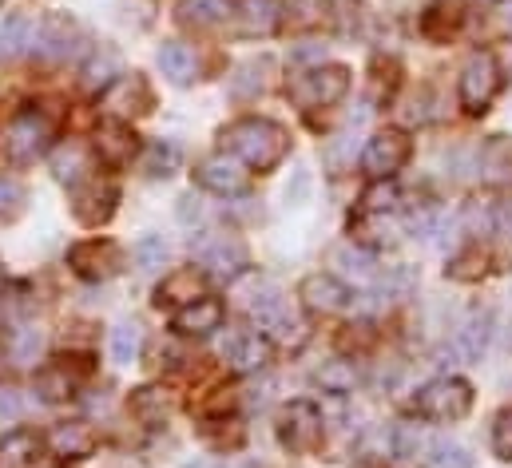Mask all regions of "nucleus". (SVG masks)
Segmentation results:
<instances>
[{"label": "nucleus", "mask_w": 512, "mask_h": 468, "mask_svg": "<svg viewBox=\"0 0 512 468\" xmlns=\"http://www.w3.org/2000/svg\"><path fill=\"white\" fill-rule=\"evenodd\" d=\"M32 20H24V16H8V20H0V60H12V56H20L28 44H32Z\"/></svg>", "instance_id": "obj_29"}, {"label": "nucleus", "mask_w": 512, "mask_h": 468, "mask_svg": "<svg viewBox=\"0 0 512 468\" xmlns=\"http://www.w3.org/2000/svg\"><path fill=\"white\" fill-rule=\"evenodd\" d=\"M56 179L60 183H84L92 171H96V155H92V147H84V143H68L60 155H56Z\"/></svg>", "instance_id": "obj_21"}, {"label": "nucleus", "mask_w": 512, "mask_h": 468, "mask_svg": "<svg viewBox=\"0 0 512 468\" xmlns=\"http://www.w3.org/2000/svg\"><path fill=\"white\" fill-rule=\"evenodd\" d=\"M465 227L473 234H489L497 227V211H493V203H469L465 207Z\"/></svg>", "instance_id": "obj_39"}, {"label": "nucleus", "mask_w": 512, "mask_h": 468, "mask_svg": "<svg viewBox=\"0 0 512 468\" xmlns=\"http://www.w3.org/2000/svg\"><path fill=\"white\" fill-rule=\"evenodd\" d=\"M362 203H366V211H374V215L393 211V207H397V187H393L389 179H374V187L362 195Z\"/></svg>", "instance_id": "obj_37"}, {"label": "nucleus", "mask_w": 512, "mask_h": 468, "mask_svg": "<svg viewBox=\"0 0 512 468\" xmlns=\"http://www.w3.org/2000/svg\"><path fill=\"white\" fill-rule=\"evenodd\" d=\"M143 167H147L151 175H175V171L183 167V147L171 143V139H155V143L147 147Z\"/></svg>", "instance_id": "obj_30"}, {"label": "nucleus", "mask_w": 512, "mask_h": 468, "mask_svg": "<svg viewBox=\"0 0 512 468\" xmlns=\"http://www.w3.org/2000/svg\"><path fill=\"white\" fill-rule=\"evenodd\" d=\"M68 266L80 274V278H92V282H104V278H116L124 270V246L112 242V238H88V242H76L68 250Z\"/></svg>", "instance_id": "obj_6"}, {"label": "nucleus", "mask_w": 512, "mask_h": 468, "mask_svg": "<svg viewBox=\"0 0 512 468\" xmlns=\"http://www.w3.org/2000/svg\"><path fill=\"white\" fill-rule=\"evenodd\" d=\"M175 215H179V223H187V227H191V223H199V219H203V207H199V199H195V195H183Z\"/></svg>", "instance_id": "obj_45"}, {"label": "nucleus", "mask_w": 512, "mask_h": 468, "mask_svg": "<svg viewBox=\"0 0 512 468\" xmlns=\"http://www.w3.org/2000/svg\"><path fill=\"white\" fill-rule=\"evenodd\" d=\"M425 468H473V457L461 441H433Z\"/></svg>", "instance_id": "obj_31"}, {"label": "nucleus", "mask_w": 512, "mask_h": 468, "mask_svg": "<svg viewBox=\"0 0 512 468\" xmlns=\"http://www.w3.org/2000/svg\"><path fill=\"white\" fill-rule=\"evenodd\" d=\"M16 413H20V401H16L12 393H0V417H4V421H12Z\"/></svg>", "instance_id": "obj_46"}, {"label": "nucleus", "mask_w": 512, "mask_h": 468, "mask_svg": "<svg viewBox=\"0 0 512 468\" xmlns=\"http://www.w3.org/2000/svg\"><path fill=\"white\" fill-rule=\"evenodd\" d=\"M417 449H421V433H417V425L401 421V425L393 429V453H397V457H417Z\"/></svg>", "instance_id": "obj_41"}, {"label": "nucleus", "mask_w": 512, "mask_h": 468, "mask_svg": "<svg viewBox=\"0 0 512 468\" xmlns=\"http://www.w3.org/2000/svg\"><path fill=\"white\" fill-rule=\"evenodd\" d=\"M473 409V389L461 377H437L417 393V413L429 421H461Z\"/></svg>", "instance_id": "obj_2"}, {"label": "nucleus", "mask_w": 512, "mask_h": 468, "mask_svg": "<svg viewBox=\"0 0 512 468\" xmlns=\"http://www.w3.org/2000/svg\"><path fill=\"white\" fill-rule=\"evenodd\" d=\"M183 468H223V465H215V461H203V457H199V461H187Z\"/></svg>", "instance_id": "obj_47"}, {"label": "nucleus", "mask_w": 512, "mask_h": 468, "mask_svg": "<svg viewBox=\"0 0 512 468\" xmlns=\"http://www.w3.org/2000/svg\"><path fill=\"white\" fill-rule=\"evenodd\" d=\"M159 68H163V76H167L171 84H179V88H187V84L195 80V72H199L195 52H191L187 44H179V40H171V44L159 48Z\"/></svg>", "instance_id": "obj_20"}, {"label": "nucleus", "mask_w": 512, "mask_h": 468, "mask_svg": "<svg viewBox=\"0 0 512 468\" xmlns=\"http://www.w3.org/2000/svg\"><path fill=\"white\" fill-rule=\"evenodd\" d=\"M413 290H417V270L413 266H389L385 278H378V294H370V298H378V306H385V302H405Z\"/></svg>", "instance_id": "obj_26"}, {"label": "nucleus", "mask_w": 512, "mask_h": 468, "mask_svg": "<svg viewBox=\"0 0 512 468\" xmlns=\"http://www.w3.org/2000/svg\"><path fill=\"white\" fill-rule=\"evenodd\" d=\"M72 32H76V24H72L68 16H44L40 28L32 32V48H36L40 56H48V60L68 56V48H72V44H68Z\"/></svg>", "instance_id": "obj_17"}, {"label": "nucleus", "mask_w": 512, "mask_h": 468, "mask_svg": "<svg viewBox=\"0 0 512 468\" xmlns=\"http://www.w3.org/2000/svg\"><path fill=\"white\" fill-rule=\"evenodd\" d=\"M489 334H493V314L489 310H473L461 326H457V334H453V350L461 353L465 361H477L485 346H489Z\"/></svg>", "instance_id": "obj_15"}, {"label": "nucleus", "mask_w": 512, "mask_h": 468, "mask_svg": "<svg viewBox=\"0 0 512 468\" xmlns=\"http://www.w3.org/2000/svg\"><path fill=\"white\" fill-rule=\"evenodd\" d=\"M314 381L322 385V393L346 397V393H354V389H358V365H354V361H346V357H334V361H326V365L314 373Z\"/></svg>", "instance_id": "obj_24"}, {"label": "nucleus", "mask_w": 512, "mask_h": 468, "mask_svg": "<svg viewBox=\"0 0 512 468\" xmlns=\"http://www.w3.org/2000/svg\"><path fill=\"white\" fill-rule=\"evenodd\" d=\"M278 437L290 453H314L322 445V413L314 401H290L278 421Z\"/></svg>", "instance_id": "obj_7"}, {"label": "nucleus", "mask_w": 512, "mask_h": 468, "mask_svg": "<svg viewBox=\"0 0 512 468\" xmlns=\"http://www.w3.org/2000/svg\"><path fill=\"white\" fill-rule=\"evenodd\" d=\"M40 346H44V334H40V330H20V334L12 338V357H16L20 365H32V361L40 357Z\"/></svg>", "instance_id": "obj_38"}, {"label": "nucleus", "mask_w": 512, "mask_h": 468, "mask_svg": "<svg viewBox=\"0 0 512 468\" xmlns=\"http://www.w3.org/2000/svg\"><path fill=\"white\" fill-rule=\"evenodd\" d=\"M120 76H124L120 56H116L112 48H100V52L84 64V80H80V84H84V92H92V96H96V92H108Z\"/></svg>", "instance_id": "obj_19"}, {"label": "nucleus", "mask_w": 512, "mask_h": 468, "mask_svg": "<svg viewBox=\"0 0 512 468\" xmlns=\"http://www.w3.org/2000/svg\"><path fill=\"white\" fill-rule=\"evenodd\" d=\"M223 318H227L223 302H219V298H211V294H203V298H195L191 306L175 310L171 326H175L179 334H187V338H207V334H215V330L223 326Z\"/></svg>", "instance_id": "obj_12"}, {"label": "nucleus", "mask_w": 512, "mask_h": 468, "mask_svg": "<svg viewBox=\"0 0 512 468\" xmlns=\"http://www.w3.org/2000/svg\"><path fill=\"white\" fill-rule=\"evenodd\" d=\"M48 449H52V457H60V461H84V457L96 453V433H92L88 421H64V425L52 429Z\"/></svg>", "instance_id": "obj_13"}, {"label": "nucleus", "mask_w": 512, "mask_h": 468, "mask_svg": "<svg viewBox=\"0 0 512 468\" xmlns=\"http://www.w3.org/2000/svg\"><path fill=\"white\" fill-rule=\"evenodd\" d=\"M223 361H231V369H239V373H258L270 361V342L262 334L239 330L223 342Z\"/></svg>", "instance_id": "obj_14"}, {"label": "nucleus", "mask_w": 512, "mask_h": 468, "mask_svg": "<svg viewBox=\"0 0 512 468\" xmlns=\"http://www.w3.org/2000/svg\"><path fill=\"white\" fill-rule=\"evenodd\" d=\"M298 4H302L298 24H322L330 16V0H298Z\"/></svg>", "instance_id": "obj_44"}, {"label": "nucleus", "mask_w": 512, "mask_h": 468, "mask_svg": "<svg viewBox=\"0 0 512 468\" xmlns=\"http://www.w3.org/2000/svg\"><path fill=\"white\" fill-rule=\"evenodd\" d=\"M334 262H338L350 278H358V282H370V278H374V258H370L366 250H358V246H338V250H334Z\"/></svg>", "instance_id": "obj_34"}, {"label": "nucleus", "mask_w": 512, "mask_h": 468, "mask_svg": "<svg viewBox=\"0 0 512 468\" xmlns=\"http://www.w3.org/2000/svg\"><path fill=\"white\" fill-rule=\"evenodd\" d=\"M239 28L247 36H274L282 24V4L278 0H239Z\"/></svg>", "instance_id": "obj_16"}, {"label": "nucleus", "mask_w": 512, "mask_h": 468, "mask_svg": "<svg viewBox=\"0 0 512 468\" xmlns=\"http://www.w3.org/2000/svg\"><path fill=\"white\" fill-rule=\"evenodd\" d=\"M481 179L485 183H509L512 179V143L509 139H501V135H493L485 147H481Z\"/></svg>", "instance_id": "obj_23"}, {"label": "nucleus", "mask_w": 512, "mask_h": 468, "mask_svg": "<svg viewBox=\"0 0 512 468\" xmlns=\"http://www.w3.org/2000/svg\"><path fill=\"white\" fill-rule=\"evenodd\" d=\"M0 4H4V0H0Z\"/></svg>", "instance_id": "obj_50"}, {"label": "nucleus", "mask_w": 512, "mask_h": 468, "mask_svg": "<svg viewBox=\"0 0 512 468\" xmlns=\"http://www.w3.org/2000/svg\"><path fill=\"white\" fill-rule=\"evenodd\" d=\"M445 274H449V278H457V282H473V278H481V274H485V254H481V250H469V254L453 258Z\"/></svg>", "instance_id": "obj_36"}, {"label": "nucleus", "mask_w": 512, "mask_h": 468, "mask_svg": "<svg viewBox=\"0 0 512 468\" xmlns=\"http://www.w3.org/2000/svg\"><path fill=\"white\" fill-rule=\"evenodd\" d=\"M350 88V72L330 64V68H314V72H302L294 84H290V100L302 104V108H326V104H338Z\"/></svg>", "instance_id": "obj_5"}, {"label": "nucleus", "mask_w": 512, "mask_h": 468, "mask_svg": "<svg viewBox=\"0 0 512 468\" xmlns=\"http://www.w3.org/2000/svg\"><path fill=\"white\" fill-rule=\"evenodd\" d=\"M139 346H143V330H139L135 322H124V326L112 330V357H116L120 365H131V361L139 357Z\"/></svg>", "instance_id": "obj_33"}, {"label": "nucleus", "mask_w": 512, "mask_h": 468, "mask_svg": "<svg viewBox=\"0 0 512 468\" xmlns=\"http://www.w3.org/2000/svg\"><path fill=\"white\" fill-rule=\"evenodd\" d=\"M96 151H100V159H108V163H128L131 155H135V131H131L124 119L104 123L100 135H96Z\"/></svg>", "instance_id": "obj_18"}, {"label": "nucleus", "mask_w": 512, "mask_h": 468, "mask_svg": "<svg viewBox=\"0 0 512 468\" xmlns=\"http://www.w3.org/2000/svg\"><path fill=\"white\" fill-rule=\"evenodd\" d=\"M405 159H409V135L405 131H393V127L378 131L366 143V151H362V167H366L370 179H389L393 171L405 167Z\"/></svg>", "instance_id": "obj_9"}, {"label": "nucleus", "mask_w": 512, "mask_h": 468, "mask_svg": "<svg viewBox=\"0 0 512 468\" xmlns=\"http://www.w3.org/2000/svg\"><path fill=\"white\" fill-rule=\"evenodd\" d=\"M0 290H4V270H0Z\"/></svg>", "instance_id": "obj_49"}, {"label": "nucleus", "mask_w": 512, "mask_h": 468, "mask_svg": "<svg viewBox=\"0 0 512 468\" xmlns=\"http://www.w3.org/2000/svg\"><path fill=\"white\" fill-rule=\"evenodd\" d=\"M262 64H266V60H262ZM262 64H258V60L243 64V72H239V76H235V84H231V88H235V96H255L258 88H262V76H255Z\"/></svg>", "instance_id": "obj_43"}, {"label": "nucleus", "mask_w": 512, "mask_h": 468, "mask_svg": "<svg viewBox=\"0 0 512 468\" xmlns=\"http://www.w3.org/2000/svg\"><path fill=\"white\" fill-rule=\"evenodd\" d=\"M131 409H135L143 421L159 425V421L167 417V401H163V389H139V393H135V401H131Z\"/></svg>", "instance_id": "obj_35"}, {"label": "nucleus", "mask_w": 512, "mask_h": 468, "mask_svg": "<svg viewBox=\"0 0 512 468\" xmlns=\"http://www.w3.org/2000/svg\"><path fill=\"white\" fill-rule=\"evenodd\" d=\"M195 298H203V274L191 266V270L171 274V278L159 286V298H155V302H159V306H163V302H171V306H179V310H183V306H191Z\"/></svg>", "instance_id": "obj_22"}, {"label": "nucleus", "mask_w": 512, "mask_h": 468, "mask_svg": "<svg viewBox=\"0 0 512 468\" xmlns=\"http://www.w3.org/2000/svg\"><path fill=\"white\" fill-rule=\"evenodd\" d=\"M231 12H235V0H183L179 4L183 24H195V28H211V24L227 20Z\"/></svg>", "instance_id": "obj_27"}, {"label": "nucleus", "mask_w": 512, "mask_h": 468, "mask_svg": "<svg viewBox=\"0 0 512 468\" xmlns=\"http://www.w3.org/2000/svg\"><path fill=\"white\" fill-rule=\"evenodd\" d=\"M298 294H302L306 310H314V314H338V310L350 306V290L334 274H306L302 286H298Z\"/></svg>", "instance_id": "obj_11"}, {"label": "nucleus", "mask_w": 512, "mask_h": 468, "mask_svg": "<svg viewBox=\"0 0 512 468\" xmlns=\"http://www.w3.org/2000/svg\"><path fill=\"white\" fill-rule=\"evenodd\" d=\"M191 250L199 258V266H207V274H215V278H239L243 266L251 262L247 246L239 238H227V234H203L191 242Z\"/></svg>", "instance_id": "obj_8"}, {"label": "nucleus", "mask_w": 512, "mask_h": 468, "mask_svg": "<svg viewBox=\"0 0 512 468\" xmlns=\"http://www.w3.org/2000/svg\"><path fill=\"white\" fill-rule=\"evenodd\" d=\"M501 20H505V28H509V32H512V0H509V4H505V12H501Z\"/></svg>", "instance_id": "obj_48"}, {"label": "nucleus", "mask_w": 512, "mask_h": 468, "mask_svg": "<svg viewBox=\"0 0 512 468\" xmlns=\"http://www.w3.org/2000/svg\"><path fill=\"white\" fill-rule=\"evenodd\" d=\"M52 123L44 112H20V116L8 123V131H4V151H8V159L12 163H32V159H40L48 147H52Z\"/></svg>", "instance_id": "obj_4"}, {"label": "nucleus", "mask_w": 512, "mask_h": 468, "mask_svg": "<svg viewBox=\"0 0 512 468\" xmlns=\"http://www.w3.org/2000/svg\"><path fill=\"white\" fill-rule=\"evenodd\" d=\"M36 453H40V437L36 433H24V429L8 433L0 441V468H32Z\"/></svg>", "instance_id": "obj_25"}, {"label": "nucleus", "mask_w": 512, "mask_h": 468, "mask_svg": "<svg viewBox=\"0 0 512 468\" xmlns=\"http://www.w3.org/2000/svg\"><path fill=\"white\" fill-rule=\"evenodd\" d=\"M223 143L251 167V171H270L286 159L290 151V135L282 123L274 119H262V116H247V119H235L223 127Z\"/></svg>", "instance_id": "obj_1"}, {"label": "nucleus", "mask_w": 512, "mask_h": 468, "mask_svg": "<svg viewBox=\"0 0 512 468\" xmlns=\"http://www.w3.org/2000/svg\"><path fill=\"white\" fill-rule=\"evenodd\" d=\"M497 92H501L497 56L493 52H473L465 60V72H461V104H465V112H473V116L489 112V104H493Z\"/></svg>", "instance_id": "obj_3"}, {"label": "nucleus", "mask_w": 512, "mask_h": 468, "mask_svg": "<svg viewBox=\"0 0 512 468\" xmlns=\"http://www.w3.org/2000/svg\"><path fill=\"white\" fill-rule=\"evenodd\" d=\"M195 179L215 191V195H243L247 191V171H243V159H231V155H211L195 167Z\"/></svg>", "instance_id": "obj_10"}, {"label": "nucleus", "mask_w": 512, "mask_h": 468, "mask_svg": "<svg viewBox=\"0 0 512 468\" xmlns=\"http://www.w3.org/2000/svg\"><path fill=\"white\" fill-rule=\"evenodd\" d=\"M135 266L143 270V274H155V270H163V262H167V242L159 238V234H147V238H139L135 242Z\"/></svg>", "instance_id": "obj_32"}, {"label": "nucleus", "mask_w": 512, "mask_h": 468, "mask_svg": "<svg viewBox=\"0 0 512 468\" xmlns=\"http://www.w3.org/2000/svg\"><path fill=\"white\" fill-rule=\"evenodd\" d=\"M20 207H24V187L16 179H0V219L20 215Z\"/></svg>", "instance_id": "obj_42"}, {"label": "nucleus", "mask_w": 512, "mask_h": 468, "mask_svg": "<svg viewBox=\"0 0 512 468\" xmlns=\"http://www.w3.org/2000/svg\"><path fill=\"white\" fill-rule=\"evenodd\" d=\"M36 393L44 401H68L76 393V377L68 373V365H52V369H40L36 373Z\"/></svg>", "instance_id": "obj_28"}, {"label": "nucleus", "mask_w": 512, "mask_h": 468, "mask_svg": "<svg viewBox=\"0 0 512 468\" xmlns=\"http://www.w3.org/2000/svg\"><path fill=\"white\" fill-rule=\"evenodd\" d=\"M493 449H497V457L512 461V401L501 409V417L493 425Z\"/></svg>", "instance_id": "obj_40"}]
</instances>
